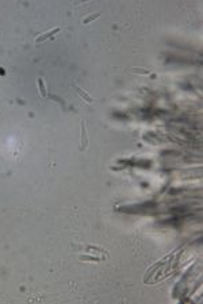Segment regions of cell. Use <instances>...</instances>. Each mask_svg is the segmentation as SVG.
<instances>
[{
	"label": "cell",
	"mask_w": 203,
	"mask_h": 304,
	"mask_svg": "<svg viewBox=\"0 0 203 304\" xmlns=\"http://www.w3.org/2000/svg\"><path fill=\"white\" fill-rule=\"evenodd\" d=\"M75 89H76V92H77L78 95H80L81 98H83V99H84V100H85V101H88V103H92V101H94V99H92L91 96H89L88 93L85 92V91H83V89H81V88H78V87H75Z\"/></svg>",
	"instance_id": "3957f363"
},
{
	"label": "cell",
	"mask_w": 203,
	"mask_h": 304,
	"mask_svg": "<svg viewBox=\"0 0 203 304\" xmlns=\"http://www.w3.org/2000/svg\"><path fill=\"white\" fill-rule=\"evenodd\" d=\"M81 261H92V262H99L100 258H96V257H91V255H81L80 257Z\"/></svg>",
	"instance_id": "8992f818"
},
{
	"label": "cell",
	"mask_w": 203,
	"mask_h": 304,
	"mask_svg": "<svg viewBox=\"0 0 203 304\" xmlns=\"http://www.w3.org/2000/svg\"><path fill=\"white\" fill-rule=\"evenodd\" d=\"M131 72L133 73H137V74H149L150 73L148 69H140V68H133Z\"/></svg>",
	"instance_id": "52a82bcc"
},
{
	"label": "cell",
	"mask_w": 203,
	"mask_h": 304,
	"mask_svg": "<svg viewBox=\"0 0 203 304\" xmlns=\"http://www.w3.org/2000/svg\"><path fill=\"white\" fill-rule=\"evenodd\" d=\"M38 87H39V93H41V96H42V98H46V95H48V93H46V89H45V84H43V80L41 79H38Z\"/></svg>",
	"instance_id": "277c9868"
},
{
	"label": "cell",
	"mask_w": 203,
	"mask_h": 304,
	"mask_svg": "<svg viewBox=\"0 0 203 304\" xmlns=\"http://www.w3.org/2000/svg\"><path fill=\"white\" fill-rule=\"evenodd\" d=\"M99 17H100V12H96V14H94V15H89V17L84 18V19H83V23H84V25H87V23H89V22H92V20L97 19Z\"/></svg>",
	"instance_id": "5b68a950"
},
{
	"label": "cell",
	"mask_w": 203,
	"mask_h": 304,
	"mask_svg": "<svg viewBox=\"0 0 203 304\" xmlns=\"http://www.w3.org/2000/svg\"><path fill=\"white\" fill-rule=\"evenodd\" d=\"M61 31V29L60 27H56V29H53V30H50V31H48V33H45V34H42V35H39L38 37L35 41L39 44V42H43V41H46L48 38H50V37H53L54 34H57V33H60Z\"/></svg>",
	"instance_id": "7a4b0ae2"
},
{
	"label": "cell",
	"mask_w": 203,
	"mask_h": 304,
	"mask_svg": "<svg viewBox=\"0 0 203 304\" xmlns=\"http://www.w3.org/2000/svg\"><path fill=\"white\" fill-rule=\"evenodd\" d=\"M81 126V145H80V150H85L87 146H88V137H87V130H85V123L84 120L80 122Z\"/></svg>",
	"instance_id": "6da1fadb"
}]
</instances>
